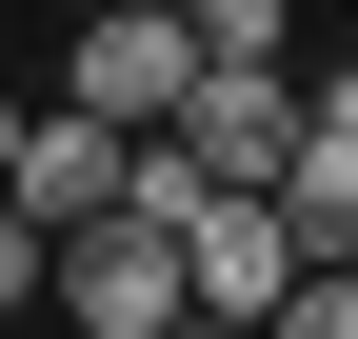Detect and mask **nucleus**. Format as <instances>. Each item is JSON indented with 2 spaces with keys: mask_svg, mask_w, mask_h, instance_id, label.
<instances>
[{
  "mask_svg": "<svg viewBox=\"0 0 358 339\" xmlns=\"http://www.w3.org/2000/svg\"><path fill=\"white\" fill-rule=\"evenodd\" d=\"M179 80H199V20L179 0H80V40H60V100H100V120H179Z\"/></svg>",
  "mask_w": 358,
  "mask_h": 339,
  "instance_id": "f03ea898",
  "label": "nucleus"
},
{
  "mask_svg": "<svg viewBox=\"0 0 358 339\" xmlns=\"http://www.w3.org/2000/svg\"><path fill=\"white\" fill-rule=\"evenodd\" d=\"M0 160H20V100H0Z\"/></svg>",
  "mask_w": 358,
  "mask_h": 339,
  "instance_id": "423d86ee",
  "label": "nucleus"
},
{
  "mask_svg": "<svg viewBox=\"0 0 358 339\" xmlns=\"http://www.w3.org/2000/svg\"><path fill=\"white\" fill-rule=\"evenodd\" d=\"M259 200H279V240H299V260H358V120H299V160H279Z\"/></svg>",
  "mask_w": 358,
  "mask_h": 339,
  "instance_id": "7ed1b4c3",
  "label": "nucleus"
},
{
  "mask_svg": "<svg viewBox=\"0 0 358 339\" xmlns=\"http://www.w3.org/2000/svg\"><path fill=\"white\" fill-rule=\"evenodd\" d=\"M40 279H60V220H20V180H0V319H20Z\"/></svg>",
  "mask_w": 358,
  "mask_h": 339,
  "instance_id": "39448f33",
  "label": "nucleus"
},
{
  "mask_svg": "<svg viewBox=\"0 0 358 339\" xmlns=\"http://www.w3.org/2000/svg\"><path fill=\"white\" fill-rule=\"evenodd\" d=\"M60 319H100V339H159L179 319V220L159 200H100V220H60V279H40Z\"/></svg>",
  "mask_w": 358,
  "mask_h": 339,
  "instance_id": "f257e3e1",
  "label": "nucleus"
},
{
  "mask_svg": "<svg viewBox=\"0 0 358 339\" xmlns=\"http://www.w3.org/2000/svg\"><path fill=\"white\" fill-rule=\"evenodd\" d=\"M179 20H199V60H279V20H299V0H179Z\"/></svg>",
  "mask_w": 358,
  "mask_h": 339,
  "instance_id": "20e7f679",
  "label": "nucleus"
}]
</instances>
